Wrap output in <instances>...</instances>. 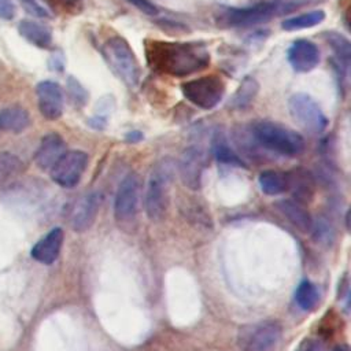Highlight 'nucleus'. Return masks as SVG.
Instances as JSON below:
<instances>
[{"mask_svg": "<svg viewBox=\"0 0 351 351\" xmlns=\"http://www.w3.org/2000/svg\"><path fill=\"white\" fill-rule=\"evenodd\" d=\"M147 60L152 69L173 77H186L206 69L210 52L203 43L149 41L145 47Z\"/></svg>", "mask_w": 351, "mask_h": 351, "instance_id": "1", "label": "nucleus"}, {"mask_svg": "<svg viewBox=\"0 0 351 351\" xmlns=\"http://www.w3.org/2000/svg\"><path fill=\"white\" fill-rule=\"evenodd\" d=\"M250 132L261 148L284 155L298 156L304 151L303 137L277 122L271 121H256L251 125Z\"/></svg>", "mask_w": 351, "mask_h": 351, "instance_id": "2", "label": "nucleus"}, {"mask_svg": "<svg viewBox=\"0 0 351 351\" xmlns=\"http://www.w3.org/2000/svg\"><path fill=\"white\" fill-rule=\"evenodd\" d=\"M174 171L176 162L171 158L159 159L151 169L145 191V213L152 221L160 219L167 210Z\"/></svg>", "mask_w": 351, "mask_h": 351, "instance_id": "3", "label": "nucleus"}, {"mask_svg": "<svg viewBox=\"0 0 351 351\" xmlns=\"http://www.w3.org/2000/svg\"><path fill=\"white\" fill-rule=\"evenodd\" d=\"M101 52L110 69L126 86L134 88L138 84L140 66L132 47L123 37H110L103 44Z\"/></svg>", "mask_w": 351, "mask_h": 351, "instance_id": "4", "label": "nucleus"}, {"mask_svg": "<svg viewBox=\"0 0 351 351\" xmlns=\"http://www.w3.org/2000/svg\"><path fill=\"white\" fill-rule=\"evenodd\" d=\"M184 97L203 110H211L219 104L225 93V82L217 75H203L181 85Z\"/></svg>", "mask_w": 351, "mask_h": 351, "instance_id": "5", "label": "nucleus"}, {"mask_svg": "<svg viewBox=\"0 0 351 351\" xmlns=\"http://www.w3.org/2000/svg\"><path fill=\"white\" fill-rule=\"evenodd\" d=\"M288 110L293 121L313 134L322 133L329 123L318 103L307 93H293L288 100Z\"/></svg>", "mask_w": 351, "mask_h": 351, "instance_id": "6", "label": "nucleus"}, {"mask_svg": "<svg viewBox=\"0 0 351 351\" xmlns=\"http://www.w3.org/2000/svg\"><path fill=\"white\" fill-rule=\"evenodd\" d=\"M282 335L281 325L276 321H263L248 325L239 335L240 348L244 351H271Z\"/></svg>", "mask_w": 351, "mask_h": 351, "instance_id": "7", "label": "nucleus"}, {"mask_svg": "<svg viewBox=\"0 0 351 351\" xmlns=\"http://www.w3.org/2000/svg\"><path fill=\"white\" fill-rule=\"evenodd\" d=\"M278 10V4L276 1L259 3L255 5L241 7V8H226L221 11L218 23H225L226 26L234 27H250L269 21L276 11Z\"/></svg>", "mask_w": 351, "mask_h": 351, "instance_id": "8", "label": "nucleus"}, {"mask_svg": "<svg viewBox=\"0 0 351 351\" xmlns=\"http://www.w3.org/2000/svg\"><path fill=\"white\" fill-rule=\"evenodd\" d=\"M89 162V156L84 151H66L62 158L49 170L51 178L55 184L63 188L75 186Z\"/></svg>", "mask_w": 351, "mask_h": 351, "instance_id": "9", "label": "nucleus"}, {"mask_svg": "<svg viewBox=\"0 0 351 351\" xmlns=\"http://www.w3.org/2000/svg\"><path fill=\"white\" fill-rule=\"evenodd\" d=\"M140 178L136 173H129L119 184L114 200V215L118 223H129L134 219L138 206Z\"/></svg>", "mask_w": 351, "mask_h": 351, "instance_id": "10", "label": "nucleus"}, {"mask_svg": "<svg viewBox=\"0 0 351 351\" xmlns=\"http://www.w3.org/2000/svg\"><path fill=\"white\" fill-rule=\"evenodd\" d=\"M100 204H101V193L97 191H92L78 197L71 206V210L69 214V222L71 229L78 233L88 230L96 219Z\"/></svg>", "mask_w": 351, "mask_h": 351, "instance_id": "11", "label": "nucleus"}, {"mask_svg": "<svg viewBox=\"0 0 351 351\" xmlns=\"http://www.w3.org/2000/svg\"><path fill=\"white\" fill-rule=\"evenodd\" d=\"M37 104L41 115L48 121H55L63 114V92L55 81H41L36 86Z\"/></svg>", "mask_w": 351, "mask_h": 351, "instance_id": "12", "label": "nucleus"}, {"mask_svg": "<svg viewBox=\"0 0 351 351\" xmlns=\"http://www.w3.org/2000/svg\"><path fill=\"white\" fill-rule=\"evenodd\" d=\"M181 181L185 186L196 191L202 185V174L204 170V155L197 147L186 148L177 165Z\"/></svg>", "mask_w": 351, "mask_h": 351, "instance_id": "13", "label": "nucleus"}, {"mask_svg": "<svg viewBox=\"0 0 351 351\" xmlns=\"http://www.w3.org/2000/svg\"><path fill=\"white\" fill-rule=\"evenodd\" d=\"M288 62L298 73H308L319 63L318 47L306 38L295 40L288 48Z\"/></svg>", "mask_w": 351, "mask_h": 351, "instance_id": "14", "label": "nucleus"}, {"mask_svg": "<svg viewBox=\"0 0 351 351\" xmlns=\"http://www.w3.org/2000/svg\"><path fill=\"white\" fill-rule=\"evenodd\" d=\"M66 152V143L58 133L45 134L34 154V162L41 170H51Z\"/></svg>", "mask_w": 351, "mask_h": 351, "instance_id": "15", "label": "nucleus"}, {"mask_svg": "<svg viewBox=\"0 0 351 351\" xmlns=\"http://www.w3.org/2000/svg\"><path fill=\"white\" fill-rule=\"evenodd\" d=\"M63 230L60 228L51 229L45 236H43L32 248V258L43 265L53 263L62 250L63 245Z\"/></svg>", "mask_w": 351, "mask_h": 351, "instance_id": "16", "label": "nucleus"}, {"mask_svg": "<svg viewBox=\"0 0 351 351\" xmlns=\"http://www.w3.org/2000/svg\"><path fill=\"white\" fill-rule=\"evenodd\" d=\"M288 176V191H292L296 202L307 204L315 192V180L310 171L302 167L287 171Z\"/></svg>", "mask_w": 351, "mask_h": 351, "instance_id": "17", "label": "nucleus"}, {"mask_svg": "<svg viewBox=\"0 0 351 351\" xmlns=\"http://www.w3.org/2000/svg\"><path fill=\"white\" fill-rule=\"evenodd\" d=\"M277 208L281 211V214L300 232L308 233L313 228L314 219L311 218L310 213L304 207V204L293 200H281L277 203Z\"/></svg>", "mask_w": 351, "mask_h": 351, "instance_id": "18", "label": "nucleus"}, {"mask_svg": "<svg viewBox=\"0 0 351 351\" xmlns=\"http://www.w3.org/2000/svg\"><path fill=\"white\" fill-rule=\"evenodd\" d=\"M19 34L38 48H49L52 44L51 29L43 23L23 19L18 25Z\"/></svg>", "mask_w": 351, "mask_h": 351, "instance_id": "19", "label": "nucleus"}, {"mask_svg": "<svg viewBox=\"0 0 351 351\" xmlns=\"http://www.w3.org/2000/svg\"><path fill=\"white\" fill-rule=\"evenodd\" d=\"M30 125L29 112L21 106H10L0 110V129L11 133H21Z\"/></svg>", "mask_w": 351, "mask_h": 351, "instance_id": "20", "label": "nucleus"}, {"mask_svg": "<svg viewBox=\"0 0 351 351\" xmlns=\"http://www.w3.org/2000/svg\"><path fill=\"white\" fill-rule=\"evenodd\" d=\"M324 38L335 53V66L339 67L340 73H346L351 59L350 40L337 32H326Z\"/></svg>", "mask_w": 351, "mask_h": 351, "instance_id": "21", "label": "nucleus"}, {"mask_svg": "<svg viewBox=\"0 0 351 351\" xmlns=\"http://www.w3.org/2000/svg\"><path fill=\"white\" fill-rule=\"evenodd\" d=\"M211 149H213V154H214V156L218 162L245 167V163L241 160V158L229 145L226 134L219 129L215 130V133L213 134Z\"/></svg>", "mask_w": 351, "mask_h": 351, "instance_id": "22", "label": "nucleus"}, {"mask_svg": "<svg viewBox=\"0 0 351 351\" xmlns=\"http://www.w3.org/2000/svg\"><path fill=\"white\" fill-rule=\"evenodd\" d=\"M258 92H259L258 81L251 75L244 77L243 81L240 82L239 88L230 97L229 107L233 110H244V108L250 107V104L256 97Z\"/></svg>", "mask_w": 351, "mask_h": 351, "instance_id": "23", "label": "nucleus"}, {"mask_svg": "<svg viewBox=\"0 0 351 351\" xmlns=\"http://www.w3.org/2000/svg\"><path fill=\"white\" fill-rule=\"evenodd\" d=\"M259 186L269 196L281 195L288 191V176L278 170H265L259 174Z\"/></svg>", "mask_w": 351, "mask_h": 351, "instance_id": "24", "label": "nucleus"}, {"mask_svg": "<svg viewBox=\"0 0 351 351\" xmlns=\"http://www.w3.org/2000/svg\"><path fill=\"white\" fill-rule=\"evenodd\" d=\"M325 19V12L322 10H313L300 15H295L282 21L281 27L287 32H295L302 29H310L319 25Z\"/></svg>", "mask_w": 351, "mask_h": 351, "instance_id": "25", "label": "nucleus"}, {"mask_svg": "<svg viewBox=\"0 0 351 351\" xmlns=\"http://www.w3.org/2000/svg\"><path fill=\"white\" fill-rule=\"evenodd\" d=\"M295 302L304 311L313 310L319 302L318 288L311 281L303 280L295 291Z\"/></svg>", "mask_w": 351, "mask_h": 351, "instance_id": "26", "label": "nucleus"}, {"mask_svg": "<svg viewBox=\"0 0 351 351\" xmlns=\"http://www.w3.org/2000/svg\"><path fill=\"white\" fill-rule=\"evenodd\" d=\"M23 170L21 159L10 152H0V185L5 184Z\"/></svg>", "mask_w": 351, "mask_h": 351, "instance_id": "27", "label": "nucleus"}, {"mask_svg": "<svg viewBox=\"0 0 351 351\" xmlns=\"http://www.w3.org/2000/svg\"><path fill=\"white\" fill-rule=\"evenodd\" d=\"M310 232H313L314 240L322 245H330L335 239V229L325 218H319L317 222H313Z\"/></svg>", "mask_w": 351, "mask_h": 351, "instance_id": "28", "label": "nucleus"}, {"mask_svg": "<svg viewBox=\"0 0 351 351\" xmlns=\"http://www.w3.org/2000/svg\"><path fill=\"white\" fill-rule=\"evenodd\" d=\"M22 8L36 18H51V12L38 0H19Z\"/></svg>", "mask_w": 351, "mask_h": 351, "instance_id": "29", "label": "nucleus"}, {"mask_svg": "<svg viewBox=\"0 0 351 351\" xmlns=\"http://www.w3.org/2000/svg\"><path fill=\"white\" fill-rule=\"evenodd\" d=\"M67 90L70 93V97L74 103L77 104H84L86 101V97H88V93L86 90L84 89V86L77 81L74 80L73 77H70L67 80Z\"/></svg>", "mask_w": 351, "mask_h": 351, "instance_id": "30", "label": "nucleus"}, {"mask_svg": "<svg viewBox=\"0 0 351 351\" xmlns=\"http://www.w3.org/2000/svg\"><path fill=\"white\" fill-rule=\"evenodd\" d=\"M132 5H134L138 11L147 14V15H155L158 12V8L155 4H152L149 0H126Z\"/></svg>", "mask_w": 351, "mask_h": 351, "instance_id": "31", "label": "nucleus"}, {"mask_svg": "<svg viewBox=\"0 0 351 351\" xmlns=\"http://www.w3.org/2000/svg\"><path fill=\"white\" fill-rule=\"evenodd\" d=\"M14 16H15V5L12 0H0V18L10 21Z\"/></svg>", "mask_w": 351, "mask_h": 351, "instance_id": "32", "label": "nucleus"}, {"mask_svg": "<svg viewBox=\"0 0 351 351\" xmlns=\"http://www.w3.org/2000/svg\"><path fill=\"white\" fill-rule=\"evenodd\" d=\"M296 351H322V347L317 339H304L298 346Z\"/></svg>", "mask_w": 351, "mask_h": 351, "instance_id": "33", "label": "nucleus"}, {"mask_svg": "<svg viewBox=\"0 0 351 351\" xmlns=\"http://www.w3.org/2000/svg\"><path fill=\"white\" fill-rule=\"evenodd\" d=\"M143 138V134L138 132V130H133V132H129L126 134V140L130 141V143H136V141H140Z\"/></svg>", "mask_w": 351, "mask_h": 351, "instance_id": "34", "label": "nucleus"}, {"mask_svg": "<svg viewBox=\"0 0 351 351\" xmlns=\"http://www.w3.org/2000/svg\"><path fill=\"white\" fill-rule=\"evenodd\" d=\"M332 351H350V348L347 344H341V346H336Z\"/></svg>", "mask_w": 351, "mask_h": 351, "instance_id": "35", "label": "nucleus"}, {"mask_svg": "<svg viewBox=\"0 0 351 351\" xmlns=\"http://www.w3.org/2000/svg\"><path fill=\"white\" fill-rule=\"evenodd\" d=\"M63 4H67V5H70V4H74L77 0H60Z\"/></svg>", "mask_w": 351, "mask_h": 351, "instance_id": "36", "label": "nucleus"}]
</instances>
